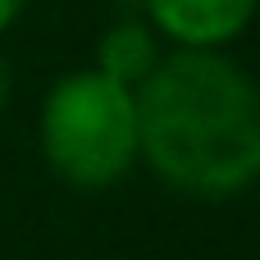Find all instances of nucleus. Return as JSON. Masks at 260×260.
I'll return each mask as SVG.
<instances>
[{"instance_id":"1","label":"nucleus","mask_w":260,"mask_h":260,"mask_svg":"<svg viewBox=\"0 0 260 260\" xmlns=\"http://www.w3.org/2000/svg\"><path fill=\"white\" fill-rule=\"evenodd\" d=\"M137 155L183 197L224 201L260 183V87L219 50H178L133 87Z\"/></svg>"},{"instance_id":"2","label":"nucleus","mask_w":260,"mask_h":260,"mask_svg":"<svg viewBox=\"0 0 260 260\" xmlns=\"http://www.w3.org/2000/svg\"><path fill=\"white\" fill-rule=\"evenodd\" d=\"M37 142L55 178L78 192L114 187L137 155V96L133 87L105 78L96 64L64 73L37 119Z\"/></svg>"},{"instance_id":"3","label":"nucleus","mask_w":260,"mask_h":260,"mask_svg":"<svg viewBox=\"0 0 260 260\" xmlns=\"http://www.w3.org/2000/svg\"><path fill=\"white\" fill-rule=\"evenodd\" d=\"M260 0H146L151 27L183 50H219L247 32Z\"/></svg>"},{"instance_id":"4","label":"nucleus","mask_w":260,"mask_h":260,"mask_svg":"<svg viewBox=\"0 0 260 260\" xmlns=\"http://www.w3.org/2000/svg\"><path fill=\"white\" fill-rule=\"evenodd\" d=\"M160 59H165V55H160L155 32H151L146 23H114V27L101 37V46H96V69H101L105 78L123 82V87H142V82L155 73Z\"/></svg>"},{"instance_id":"5","label":"nucleus","mask_w":260,"mask_h":260,"mask_svg":"<svg viewBox=\"0 0 260 260\" xmlns=\"http://www.w3.org/2000/svg\"><path fill=\"white\" fill-rule=\"evenodd\" d=\"M9 101H14V69H9V59L0 55V114L9 110Z\"/></svg>"},{"instance_id":"6","label":"nucleus","mask_w":260,"mask_h":260,"mask_svg":"<svg viewBox=\"0 0 260 260\" xmlns=\"http://www.w3.org/2000/svg\"><path fill=\"white\" fill-rule=\"evenodd\" d=\"M23 9H27V0H0V37L18 23V14H23Z\"/></svg>"}]
</instances>
